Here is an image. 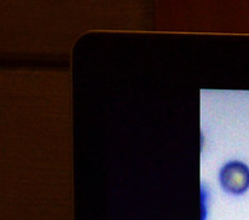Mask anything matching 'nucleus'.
I'll return each mask as SVG.
<instances>
[{"label":"nucleus","instance_id":"f257e3e1","mask_svg":"<svg viewBox=\"0 0 249 220\" xmlns=\"http://www.w3.org/2000/svg\"><path fill=\"white\" fill-rule=\"evenodd\" d=\"M219 183L230 194H244L249 189V167L239 161L227 163L219 172Z\"/></svg>","mask_w":249,"mask_h":220}]
</instances>
